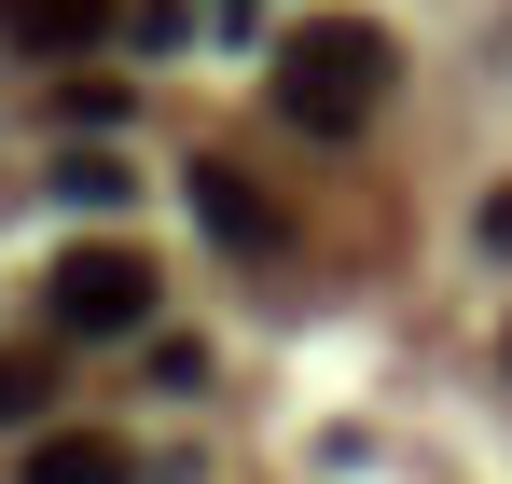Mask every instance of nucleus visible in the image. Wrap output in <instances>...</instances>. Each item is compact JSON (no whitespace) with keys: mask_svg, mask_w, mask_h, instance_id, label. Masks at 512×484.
Here are the masks:
<instances>
[{"mask_svg":"<svg viewBox=\"0 0 512 484\" xmlns=\"http://www.w3.org/2000/svg\"><path fill=\"white\" fill-rule=\"evenodd\" d=\"M277 111H291L305 139H360V125L388 111V28H374V14H305V28L277 42Z\"/></svg>","mask_w":512,"mask_h":484,"instance_id":"nucleus-1","label":"nucleus"},{"mask_svg":"<svg viewBox=\"0 0 512 484\" xmlns=\"http://www.w3.org/2000/svg\"><path fill=\"white\" fill-rule=\"evenodd\" d=\"M139 319H153V263L125 236H97V249L56 263V332H70V346H111V332H139Z\"/></svg>","mask_w":512,"mask_h":484,"instance_id":"nucleus-2","label":"nucleus"},{"mask_svg":"<svg viewBox=\"0 0 512 484\" xmlns=\"http://www.w3.org/2000/svg\"><path fill=\"white\" fill-rule=\"evenodd\" d=\"M180 194H194V222H208V236H222V249H250V263H277V236H291V222H277V194H263L250 166L194 153V180H180Z\"/></svg>","mask_w":512,"mask_h":484,"instance_id":"nucleus-3","label":"nucleus"},{"mask_svg":"<svg viewBox=\"0 0 512 484\" xmlns=\"http://www.w3.org/2000/svg\"><path fill=\"white\" fill-rule=\"evenodd\" d=\"M111 28H125V0H0V42L14 56H84Z\"/></svg>","mask_w":512,"mask_h":484,"instance_id":"nucleus-4","label":"nucleus"},{"mask_svg":"<svg viewBox=\"0 0 512 484\" xmlns=\"http://www.w3.org/2000/svg\"><path fill=\"white\" fill-rule=\"evenodd\" d=\"M14 484H139V457H125L111 429H42V443H28V471H14Z\"/></svg>","mask_w":512,"mask_h":484,"instance_id":"nucleus-5","label":"nucleus"},{"mask_svg":"<svg viewBox=\"0 0 512 484\" xmlns=\"http://www.w3.org/2000/svg\"><path fill=\"white\" fill-rule=\"evenodd\" d=\"M125 180H139V166H111V153H70V166H56L70 208H125Z\"/></svg>","mask_w":512,"mask_h":484,"instance_id":"nucleus-6","label":"nucleus"},{"mask_svg":"<svg viewBox=\"0 0 512 484\" xmlns=\"http://www.w3.org/2000/svg\"><path fill=\"white\" fill-rule=\"evenodd\" d=\"M153 388H180V402L208 388V346H194V332H153Z\"/></svg>","mask_w":512,"mask_h":484,"instance_id":"nucleus-7","label":"nucleus"},{"mask_svg":"<svg viewBox=\"0 0 512 484\" xmlns=\"http://www.w3.org/2000/svg\"><path fill=\"white\" fill-rule=\"evenodd\" d=\"M42 388H56L42 360H0V429H28V415H42Z\"/></svg>","mask_w":512,"mask_h":484,"instance_id":"nucleus-8","label":"nucleus"},{"mask_svg":"<svg viewBox=\"0 0 512 484\" xmlns=\"http://www.w3.org/2000/svg\"><path fill=\"white\" fill-rule=\"evenodd\" d=\"M485 249H499V263H512V194H485Z\"/></svg>","mask_w":512,"mask_h":484,"instance_id":"nucleus-9","label":"nucleus"}]
</instances>
